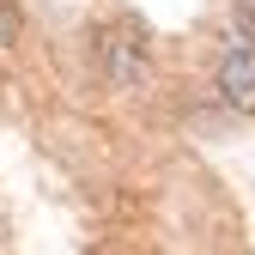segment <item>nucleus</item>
Wrapping results in <instances>:
<instances>
[{
	"mask_svg": "<svg viewBox=\"0 0 255 255\" xmlns=\"http://www.w3.org/2000/svg\"><path fill=\"white\" fill-rule=\"evenodd\" d=\"M213 85H219V104H225L231 116L255 122V43H249V37H237L225 55H219Z\"/></svg>",
	"mask_w": 255,
	"mask_h": 255,
	"instance_id": "1",
	"label": "nucleus"
},
{
	"mask_svg": "<svg viewBox=\"0 0 255 255\" xmlns=\"http://www.w3.org/2000/svg\"><path fill=\"white\" fill-rule=\"evenodd\" d=\"M12 37H18V12H12V6H6V0H0V49H6V43H12Z\"/></svg>",
	"mask_w": 255,
	"mask_h": 255,
	"instance_id": "2",
	"label": "nucleus"
}]
</instances>
